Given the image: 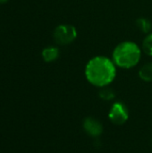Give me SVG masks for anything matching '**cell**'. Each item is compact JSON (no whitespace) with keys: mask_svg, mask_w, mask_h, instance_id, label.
Listing matches in <instances>:
<instances>
[{"mask_svg":"<svg viewBox=\"0 0 152 153\" xmlns=\"http://www.w3.org/2000/svg\"><path fill=\"white\" fill-rule=\"evenodd\" d=\"M115 63L105 56H96L89 61L85 69L87 80L98 87H105L116 77Z\"/></svg>","mask_w":152,"mask_h":153,"instance_id":"cell-1","label":"cell"},{"mask_svg":"<svg viewBox=\"0 0 152 153\" xmlns=\"http://www.w3.org/2000/svg\"><path fill=\"white\" fill-rule=\"evenodd\" d=\"M140 48L132 41H125L116 46L113 52L114 63L122 68H132L141 59Z\"/></svg>","mask_w":152,"mask_h":153,"instance_id":"cell-2","label":"cell"},{"mask_svg":"<svg viewBox=\"0 0 152 153\" xmlns=\"http://www.w3.org/2000/svg\"><path fill=\"white\" fill-rule=\"evenodd\" d=\"M77 37L76 29L72 25H59L54 32V39L60 45H67L72 43Z\"/></svg>","mask_w":152,"mask_h":153,"instance_id":"cell-3","label":"cell"},{"mask_svg":"<svg viewBox=\"0 0 152 153\" xmlns=\"http://www.w3.org/2000/svg\"><path fill=\"white\" fill-rule=\"evenodd\" d=\"M108 117L113 124L118 126L123 125L127 121L129 117L127 108L121 102H116L113 104Z\"/></svg>","mask_w":152,"mask_h":153,"instance_id":"cell-4","label":"cell"},{"mask_svg":"<svg viewBox=\"0 0 152 153\" xmlns=\"http://www.w3.org/2000/svg\"><path fill=\"white\" fill-rule=\"evenodd\" d=\"M83 129L85 132L92 136V137H98L102 134V125L96 119L92 117H87L83 121Z\"/></svg>","mask_w":152,"mask_h":153,"instance_id":"cell-5","label":"cell"},{"mask_svg":"<svg viewBox=\"0 0 152 153\" xmlns=\"http://www.w3.org/2000/svg\"><path fill=\"white\" fill-rule=\"evenodd\" d=\"M59 56V51L56 48L49 47L42 51V56L46 62H52L56 60Z\"/></svg>","mask_w":152,"mask_h":153,"instance_id":"cell-6","label":"cell"},{"mask_svg":"<svg viewBox=\"0 0 152 153\" xmlns=\"http://www.w3.org/2000/svg\"><path fill=\"white\" fill-rule=\"evenodd\" d=\"M139 75L145 82H152V63L143 65L139 71Z\"/></svg>","mask_w":152,"mask_h":153,"instance_id":"cell-7","label":"cell"},{"mask_svg":"<svg viewBox=\"0 0 152 153\" xmlns=\"http://www.w3.org/2000/svg\"><path fill=\"white\" fill-rule=\"evenodd\" d=\"M136 24L137 26L140 28V30L142 32L148 33L151 31L152 28V24L150 20L146 19V18H140L136 21Z\"/></svg>","mask_w":152,"mask_h":153,"instance_id":"cell-8","label":"cell"},{"mask_svg":"<svg viewBox=\"0 0 152 153\" xmlns=\"http://www.w3.org/2000/svg\"><path fill=\"white\" fill-rule=\"evenodd\" d=\"M142 48L148 56H152V33L149 34L143 40Z\"/></svg>","mask_w":152,"mask_h":153,"instance_id":"cell-9","label":"cell"},{"mask_svg":"<svg viewBox=\"0 0 152 153\" xmlns=\"http://www.w3.org/2000/svg\"><path fill=\"white\" fill-rule=\"evenodd\" d=\"M99 97L104 100H111L115 98V92L112 89L104 88L99 91Z\"/></svg>","mask_w":152,"mask_h":153,"instance_id":"cell-10","label":"cell"},{"mask_svg":"<svg viewBox=\"0 0 152 153\" xmlns=\"http://www.w3.org/2000/svg\"><path fill=\"white\" fill-rule=\"evenodd\" d=\"M7 0H0V4H3V3H5Z\"/></svg>","mask_w":152,"mask_h":153,"instance_id":"cell-11","label":"cell"}]
</instances>
